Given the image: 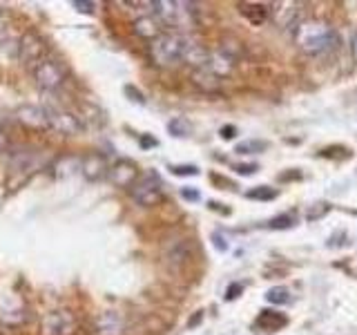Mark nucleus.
I'll use <instances>...</instances> for the list:
<instances>
[{
    "label": "nucleus",
    "instance_id": "f257e3e1",
    "mask_svg": "<svg viewBox=\"0 0 357 335\" xmlns=\"http://www.w3.org/2000/svg\"><path fill=\"white\" fill-rule=\"evenodd\" d=\"M210 52L185 31H163L159 38L150 43V59L156 67H172L178 63L192 65L195 70H201L208 63Z\"/></svg>",
    "mask_w": 357,
    "mask_h": 335
},
{
    "label": "nucleus",
    "instance_id": "f03ea898",
    "mask_svg": "<svg viewBox=\"0 0 357 335\" xmlns=\"http://www.w3.org/2000/svg\"><path fill=\"white\" fill-rule=\"evenodd\" d=\"M295 45L304 54H324L337 45V31L331 22L321 18H308L301 20L295 27Z\"/></svg>",
    "mask_w": 357,
    "mask_h": 335
},
{
    "label": "nucleus",
    "instance_id": "7ed1b4c3",
    "mask_svg": "<svg viewBox=\"0 0 357 335\" xmlns=\"http://www.w3.org/2000/svg\"><path fill=\"white\" fill-rule=\"evenodd\" d=\"M150 7H152V16L161 22V27H170L172 31H183L195 25V5L190 3L156 0Z\"/></svg>",
    "mask_w": 357,
    "mask_h": 335
},
{
    "label": "nucleus",
    "instance_id": "20e7f679",
    "mask_svg": "<svg viewBox=\"0 0 357 335\" xmlns=\"http://www.w3.org/2000/svg\"><path fill=\"white\" fill-rule=\"evenodd\" d=\"M130 195L139 206L150 208V206H156L163 201V186L159 181V177L150 172L145 177H139V181L130 188Z\"/></svg>",
    "mask_w": 357,
    "mask_h": 335
},
{
    "label": "nucleus",
    "instance_id": "39448f33",
    "mask_svg": "<svg viewBox=\"0 0 357 335\" xmlns=\"http://www.w3.org/2000/svg\"><path fill=\"white\" fill-rule=\"evenodd\" d=\"M33 76H36V83H38L40 89H45V92H56V89L65 83L67 72H65V67L59 61L45 59L40 65H36Z\"/></svg>",
    "mask_w": 357,
    "mask_h": 335
},
{
    "label": "nucleus",
    "instance_id": "423d86ee",
    "mask_svg": "<svg viewBox=\"0 0 357 335\" xmlns=\"http://www.w3.org/2000/svg\"><path fill=\"white\" fill-rule=\"evenodd\" d=\"M47 117H50V128L56 130L63 137H74V134L83 132V123L74 112L65 110V107H47Z\"/></svg>",
    "mask_w": 357,
    "mask_h": 335
},
{
    "label": "nucleus",
    "instance_id": "0eeeda50",
    "mask_svg": "<svg viewBox=\"0 0 357 335\" xmlns=\"http://www.w3.org/2000/svg\"><path fill=\"white\" fill-rule=\"evenodd\" d=\"M45 54H47V45H45V40L38 34L27 31L25 36L20 38L18 56L25 65H40L45 61Z\"/></svg>",
    "mask_w": 357,
    "mask_h": 335
},
{
    "label": "nucleus",
    "instance_id": "6e6552de",
    "mask_svg": "<svg viewBox=\"0 0 357 335\" xmlns=\"http://www.w3.org/2000/svg\"><path fill=\"white\" fill-rule=\"evenodd\" d=\"M107 177H109V181L114 184L116 188H132L134 184L139 181V168H137V163L134 161H128V159H119V161H114L109 165V172H107Z\"/></svg>",
    "mask_w": 357,
    "mask_h": 335
},
{
    "label": "nucleus",
    "instance_id": "1a4fd4ad",
    "mask_svg": "<svg viewBox=\"0 0 357 335\" xmlns=\"http://www.w3.org/2000/svg\"><path fill=\"white\" fill-rule=\"evenodd\" d=\"M76 322L70 311H54L43 320V335H72Z\"/></svg>",
    "mask_w": 357,
    "mask_h": 335
},
{
    "label": "nucleus",
    "instance_id": "9d476101",
    "mask_svg": "<svg viewBox=\"0 0 357 335\" xmlns=\"http://www.w3.org/2000/svg\"><path fill=\"white\" fill-rule=\"evenodd\" d=\"M16 121L29 130H50L47 107L40 105H22L16 110Z\"/></svg>",
    "mask_w": 357,
    "mask_h": 335
},
{
    "label": "nucleus",
    "instance_id": "9b49d317",
    "mask_svg": "<svg viewBox=\"0 0 357 335\" xmlns=\"http://www.w3.org/2000/svg\"><path fill=\"white\" fill-rule=\"evenodd\" d=\"M81 172L87 181H100V179L109 172V163L105 159V154L92 152V154L81 156Z\"/></svg>",
    "mask_w": 357,
    "mask_h": 335
},
{
    "label": "nucleus",
    "instance_id": "f8f14e48",
    "mask_svg": "<svg viewBox=\"0 0 357 335\" xmlns=\"http://www.w3.org/2000/svg\"><path fill=\"white\" fill-rule=\"evenodd\" d=\"M299 7L297 3H275L271 9V16L277 22V27L288 29V27H297L301 20H297L299 16Z\"/></svg>",
    "mask_w": 357,
    "mask_h": 335
},
{
    "label": "nucleus",
    "instance_id": "ddd939ff",
    "mask_svg": "<svg viewBox=\"0 0 357 335\" xmlns=\"http://www.w3.org/2000/svg\"><path fill=\"white\" fill-rule=\"evenodd\" d=\"M126 322L114 311H107V313H100V315L94 320V333L96 335H121Z\"/></svg>",
    "mask_w": 357,
    "mask_h": 335
},
{
    "label": "nucleus",
    "instance_id": "4468645a",
    "mask_svg": "<svg viewBox=\"0 0 357 335\" xmlns=\"http://www.w3.org/2000/svg\"><path fill=\"white\" fill-rule=\"evenodd\" d=\"M239 11L250 25H261V22L271 18V5H266V3H241Z\"/></svg>",
    "mask_w": 357,
    "mask_h": 335
},
{
    "label": "nucleus",
    "instance_id": "2eb2a0df",
    "mask_svg": "<svg viewBox=\"0 0 357 335\" xmlns=\"http://www.w3.org/2000/svg\"><path fill=\"white\" fill-rule=\"evenodd\" d=\"M134 31H137V36H141V38H148L150 43L154 40V38H159L161 36V22L156 20L154 16H141V18H137L134 20Z\"/></svg>",
    "mask_w": 357,
    "mask_h": 335
},
{
    "label": "nucleus",
    "instance_id": "dca6fc26",
    "mask_svg": "<svg viewBox=\"0 0 357 335\" xmlns=\"http://www.w3.org/2000/svg\"><path fill=\"white\" fill-rule=\"evenodd\" d=\"M286 324H288V318L277 311H261V315L257 318V327L266 333H275L282 327H286Z\"/></svg>",
    "mask_w": 357,
    "mask_h": 335
},
{
    "label": "nucleus",
    "instance_id": "f3484780",
    "mask_svg": "<svg viewBox=\"0 0 357 335\" xmlns=\"http://www.w3.org/2000/svg\"><path fill=\"white\" fill-rule=\"evenodd\" d=\"M76 172H81V156L67 154V156H61V159L54 163V177H59V179H67Z\"/></svg>",
    "mask_w": 357,
    "mask_h": 335
},
{
    "label": "nucleus",
    "instance_id": "a211bd4d",
    "mask_svg": "<svg viewBox=\"0 0 357 335\" xmlns=\"http://www.w3.org/2000/svg\"><path fill=\"white\" fill-rule=\"evenodd\" d=\"M192 78H195V85L206 89V92H215V89H219V83H221L219 78L215 74H210L208 70H195Z\"/></svg>",
    "mask_w": 357,
    "mask_h": 335
},
{
    "label": "nucleus",
    "instance_id": "6ab92c4d",
    "mask_svg": "<svg viewBox=\"0 0 357 335\" xmlns=\"http://www.w3.org/2000/svg\"><path fill=\"white\" fill-rule=\"evenodd\" d=\"M266 299L271 302V304H279V306H284V304H290V290L286 288V286H275V288H271L266 293Z\"/></svg>",
    "mask_w": 357,
    "mask_h": 335
},
{
    "label": "nucleus",
    "instance_id": "aec40b11",
    "mask_svg": "<svg viewBox=\"0 0 357 335\" xmlns=\"http://www.w3.org/2000/svg\"><path fill=\"white\" fill-rule=\"evenodd\" d=\"M167 130H170V134L172 137H188L190 132H192V128H190V123L183 119V117H176V119H172L170 123H167Z\"/></svg>",
    "mask_w": 357,
    "mask_h": 335
},
{
    "label": "nucleus",
    "instance_id": "412c9836",
    "mask_svg": "<svg viewBox=\"0 0 357 335\" xmlns=\"http://www.w3.org/2000/svg\"><path fill=\"white\" fill-rule=\"evenodd\" d=\"M268 148L266 141H243L239 143L237 148H234V152L237 154H259Z\"/></svg>",
    "mask_w": 357,
    "mask_h": 335
},
{
    "label": "nucleus",
    "instance_id": "4be33fe9",
    "mask_svg": "<svg viewBox=\"0 0 357 335\" xmlns=\"http://www.w3.org/2000/svg\"><path fill=\"white\" fill-rule=\"evenodd\" d=\"M248 199H257V201H273L277 197V190L271 186H259V188H252L248 195Z\"/></svg>",
    "mask_w": 357,
    "mask_h": 335
},
{
    "label": "nucleus",
    "instance_id": "5701e85b",
    "mask_svg": "<svg viewBox=\"0 0 357 335\" xmlns=\"http://www.w3.org/2000/svg\"><path fill=\"white\" fill-rule=\"evenodd\" d=\"M295 223V217L293 215H282V217H275L271 219V223H268V228H273V230H279V228H290Z\"/></svg>",
    "mask_w": 357,
    "mask_h": 335
},
{
    "label": "nucleus",
    "instance_id": "b1692460",
    "mask_svg": "<svg viewBox=\"0 0 357 335\" xmlns=\"http://www.w3.org/2000/svg\"><path fill=\"white\" fill-rule=\"evenodd\" d=\"M172 174H178V177H195L199 174V168L197 165H170Z\"/></svg>",
    "mask_w": 357,
    "mask_h": 335
},
{
    "label": "nucleus",
    "instance_id": "393cba45",
    "mask_svg": "<svg viewBox=\"0 0 357 335\" xmlns=\"http://www.w3.org/2000/svg\"><path fill=\"white\" fill-rule=\"evenodd\" d=\"M74 9L78 11H83V14H94V9H96V3H87V0H74Z\"/></svg>",
    "mask_w": 357,
    "mask_h": 335
},
{
    "label": "nucleus",
    "instance_id": "a878e982",
    "mask_svg": "<svg viewBox=\"0 0 357 335\" xmlns=\"http://www.w3.org/2000/svg\"><path fill=\"white\" fill-rule=\"evenodd\" d=\"M212 241H215V248L217 251H228V241L226 239H223V234H219V232H215V234H212Z\"/></svg>",
    "mask_w": 357,
    "mask_h": 335
},
{
    "label": "nucleus",
    "instance_id": "bb28decb",
    "mask_svg": "<svg viewBox=\"0 0 357 335\" xmlns=\"http://www.w3.org/2000/svg\"><path fill=\"white\" fill-rule=\"evenodd\" d=\"M234 170L239 174H255L257 172V165L255 163H248V165H234Z\"/></svg>",
    "mask_w": 357,
    "mask_h": 335
},
{
    "label": "nucleus",
    "instance_id": "cd10ccee",
    "mask_svg": "<svg viewBox=\"0 0 357 335\" xmlns=\"http://www.w3.org/2000/svg\"><path fill=\"white\" fill-rule=\"evenodd\" d=\"M241 290H243L241 284H232V286L228 288V293H226V299H234V297H237V295L241 293Z\"/></svg>",
    "mask_w": 357,
    "mask_h": 335
},
{
    "label": "nucleus",
    "instance_id": "c85d7f7f",
    "mask_svg": "<svg viewBox=\"0 0 357 335\" xmlns=\"http://www.w3.org/2000/svg\"><path fill=\"white\" fill-rule=\"evenodd\" d=\"M234 134H237V128H234V126H226V128H221V139H232Z\"/></svg>",
    "mask_w": 357,
    "mask_h": 335
},
{
    "label": "nucleus",
    "instance_id": "c756f323",
    "mask_svg": "<svg viewBox=\"0 0 357 335\" xmlns=\"http://www.w3.org/2000/svg\"><path fill=\"white\" fill-rule=\"evenodd\" d=\"M181 195H183V199H190V201H197V199H199V193H197V190H190V188H183V190H181Z\"/></svg>",
    "mask_w": 357,
    "mask_h": 335
},
{
    "label": "nucleus",
    "instance_id": "7c9ffc66",
    "mask_svg": "<svg viewBox=\"0 0 357 335\" xmlns=\"http://www.w3.org/2000/svg\"><path fill=\"white\" fill-rule=\"evenodd\" d=\"M126 92H128V94H132V96H134V100H139V103H143V94L139 92V89H134L132 85H128V87H126Z\"/></svg>",
    "mask_w": 357,
    "mask_h": 335
},
{
    "label": "nucleus",
    "instance_id": "2f4dec72",
    "mask_svg": "<svg viewBox=\"0 0 357 335\" xmlns=\"http://www.w3.org/2000/svg\"><path fill=\"white\" fill-rule=\"evenodd\" d=\"M351 54H353V59L357 63V29L353 31V36H351Z\"/></svg>",
    "mask_w": 357,
    "mask_h": 335
},
{
    "label": "nucleus",
    "instance_id": "473e14b6",
    "mask_svg": "<svg viewBox=\"0 0 357 335\" xmlns=\"http://www.w3.org/2000/svg\"><path fill=\"white\" fill-rule=\"evenodd\" d=\"M141 145H143V148H150V145H156V141L150 139V137H143V139H141Z\"/></svg>",
    "mask_w": 357,
    "mask_h": 335
},
{
    "label": "nucleus",
    "instance_id": "72a5a7b5",
    "mask_svg": "<svg viewBox=\"0 0 357 335\" xmlns=\"http://www.w3.org/2000/svg\"><path fill=\"white\" fill-rule=\"evenodd\" d=\"M5 145H7V134L3 132V128H0V152H3Z\"/></svg>",
    "mask_w": 357,
    "mask_h": 335
}]
</instances>
